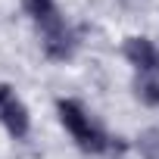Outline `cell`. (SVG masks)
I'll return each instance as SVG.
<instances>
[{
	"label": "cell",
	"instance_id": "cell-4",
	"mask_svg": "<svg viewBox=\"0 0 159 159\" xmlns=\"http://www.w3.org/2000/svg\"><path fill=\"white\" fill-rule=\"evenodd\" d=\"M0 125L7 128V134L13 140H25L31 134V112H28V106L19 97H13L10 106L3 109V116H0Z\"/></svg>",
	"mask_w": 159,
	"mask_h": 159
},
{
	"label": "cell",
	"instance_id": "cell-8",
	"mask_svg": "<svg viewBox=\"0 0 159 159\" xmlns=\"http://www.w3.org/2000/svg\"><path fill=\"white\" fill-rule=\"evenodd\" d=\"M13 97H19V94H16V88H13V84H7V81H0V116H3V109L10 106V100H13Z\"/></svg>",
	"mask_w": 159,
	"mask_h": 159
},
{
	"label": "cell",
	"instance_id": "cell-3",
	"mask_svg": "<svg viewBox=\"0 0 159 159\" xmlns=\"http://www.w3.org/2000/svg\"><path fill=\"white\" fill-rule=\"evenodd\" d=\"M122 56L125 62L137 72V75H159V47L143 38V34H131L122 44Z\"/></svg>",
	"mask_w": 159,
	"mask_h": 159
},
{
	"label": "cell",
	"instance_id": "cell-2",
	"mask_svg": "<svg viewBox=\"0 0 159 159\" xmlns=\"http://www.w3.org/2000/svg\"><path fill=\"white\" fill-rule=\"evenodd\" d=\"M38 31H41V50H44V56L53 59V62H69V59L78 53V47H81L78 31H75V28L66 22V16H59V13H56L53 19L41 22Z\"/></svg>",
	"mask_w": 159,
	"mask_h": 159
},
{
	"label": "cell",
	"instance_id": "cell-1",
	"mask_svg": "<svg viewBox=\"0 0 159 159\" xmlns=\"http://www.w3.org/2000/svg\"><path fill=\"white\" fill-rule=\"evenodd\" d=\"M56 116H59V125L69 131V137L78 143V150H84L91 156H103V153H109L116 147L112 137L103 131V125L91 119V112L84 109L81 100L59 97L56 100Z\"/></svg>",
	"mask_w": 159,
	"mask_h": 159
},
{
	"label": "cell",
	"instance_id": "cell-6",
	"mask_svg": "<svg viewBox=\"0 0 159 159\" xmlns=\"http://www.w3.org/2000/svg\"><path fill=\"white\" fill-rule=\"evenodd\" d=\"M134 150L140 159H159V128H143L137 137H134Z\"/></svg>",
	"mask_w": 159,
	"mask_h": 159
},
{
	"label": "cell",
	"instance_id": "cell-7",
	"mask_svg": "<svg viewBox=\"0 0 159 159\" xmlns=\"http://www.w3.org/2000/svg\"><path fill=\"white\" fill-rule=\"evenodd\" d=\"M19 3H22L25 16L34 19V25H41V22H47V19H53L59 13L56 10V0H19Z\"/></svg>",
	"mask_w": 159,
	"mask_h": 159
},
{
	"label": "cell",
	"instance_id": "cell-5",
	"mask_svg": "<svg viewBox=\"0 0 159 159\" xmlns=\"http://www.w3.org/2000/svg\"><path fill=\"white\" fill-rule=\"evenodd\" d=\"M131 88H134V97L143 106L159 109V75H137Z\"/></svg>",
	"mask_w": 159,
	"mask_h": 159
}]
</instances>
